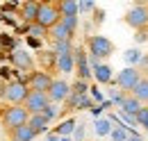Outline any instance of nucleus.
<instances>
[{"label": "nucleus", "instance_id": "1", "mask_svg": "<svg viewBox=\"0 0 148 141\" xmlns=\"http://www.w3.org/2000/svg\"><path fill=\"white\" fill-rule=\"evenodd\" d=\"M27 121H30V114L23 105H9L0 112V123L7 132H14L23 125H27Z\"/></svg>", "mask_w": 148, "mask_h": 141}, {"label": "nucleus", "instance_id": "2", "mask_svg": "<svg viewBox=\"0 0 148 141\" xmlns=\"http://www.w3.org/2000/svg\"><path fill=\"white\" fill-rule=\"evenodd\" d=\"M62 21V12H59V2H41L39 5V16L37 23L41 27H46L48 32Z\"/></svg>", "mask_w": 148, "mask_h": 141}, {"label": "nucleus", "instance_id": "3", "mask_svg": "<svg viewBox=\"0 0 148 141\" xmlns=\"http://www.w3.org/2000/svg\"><path fill=\"white\" fill-rule=\"evenodd\" d=\"M125 25H130L134 32H141V30H146L148 27V7L146 5H134V7H130L128 12H125Z\"/></svg>", "mask_w": 148, "mask_h": 141}, {"label": "nucleus", "instance_id": "4", "mask_svg": "<svg viewBox=\"0 0 148 141\" xmlns=\"http://www.w3.org/2000/svg\"><path fill=\"white\" fill-rule=\"evenodd\" d=\"M87 48H89V53H91L93 62H98V59H105V57H110V55L114 53V43H112L110 39L100 36V34L89 36V41H87Z\"/></svg>", "mask_w": 148, "mask_h": 141}, {"label": "nucleus", "instance_id": "5", "mask_svg": "<svg viewBox=\"0 0 148 141\" xmlns=\"http://www.w3.org/2000/svg\"><path fill=\"white\" fill-rule=\"evenodd\" d=\"M0 93H2V98L9 105H23L25 98H27V93H30V87L25 82H9V84H5V89Z\"/></svg>", "mask_w": 148, "mask_h": 141}, {"label": "nucleus", "instance_id": "6", "mask_svg": "<svg viewBox=\"0 0 148 141\" xmlns=\"http://www.w3.org/2000/svg\"><path fill=\"white\" fill-rule=\"evenodd\" d=\"M50 105H53V103H50L48 93H41V91H30L27 98H25V103H23V107L27 109L30 116H34V114H43Z\"/></svg>", "mask_w": 148, "mask_h": 141}, {"label": "nucleus", "instance_id": "7", "mask_svg": "<svg viewBox=\"0 0 148 141\" xmlns=\"http://www.w3.org/2000/svg\"><path fill=\"white\" fill-rule=\"evenodd\" d=\"M141 77H144V75H141V68H139V66H128V68H123L121 73H119L116 84L123 89V91L132 93V91H134V87L139 84V80H141Z\"/></svg>", "mask_w": 148, "mask_h": 141}, {"label": "nucleus", "instance_id": "8", "mask_svg": "<svg viewBox=\"0 0 148 141\" xmlns=\"http://www.w3.org/2000/svg\"><path fill=\"white\" fill-rule=\"evenodd\" d=\"M53 82H55V77L50 73H46V70H32L30 77H27L30 91H41V93H48L50 87H53Z\"/></svg>", "mask_w": 148, "mask_h": 141}, {"label": "nucleus", "instance_id": "9", "mask_svg": "<svg viewBox=\"0 0 148 141\" xmlns=\"http://www.w3.org/2000/svg\"><path fill=\"white\" fill-rule=\"evenodd\" d=\"M71 93H73V89H71V84H69L66 80H55L53 87H50V91H48V98H50V103H62V100H66Z\"/></svg>", "mask_w": 148, "mask_h": 141}, {"label": "nucleus", "instance_id": "10", "mask_svg": "<svg viewBox=\"0 0 148 141\" xmlns=\"http://www.w3.org/2000/svg\"><path fill=\"white\" fill-rule=\"evenodd\" d=\"M12 62H14V66L21 68V70H32V68H34L32 57L25 53V50H21V48H16V50L12 53Z\"/></svg>", "mask_w": 148, "mask_h": 141}, {"label": "nucleus", "instance_id": "11", "mask_svg": "<svg viewBox=\"0 0 148 141\" xmlns=\"http://www.w3.org/2000/svg\"><path fill=\"white\" fill-rule=\"evenodd\" d=\"M73 34H75V32H71V30H69L62 21H59L55 27L48 32V36L53 39V43H59V41H71V39H73Z\"/></svg>", "mask_w": 148, "mask_h": 141}, {"label": "nucleus", "instance_id": "12", "mask_svg": "<svg viewBox=\"0 0 148 141\" xmlns=\"http://www.w3.org/2000/svg\"><path fill=\"white\" fill-rule=\"evenodd\" d=\"M121 107H123V112L132 116V118H137V114H139V109H141V103L130 93V96H121Z\"/></svg>", "mask_w": 148, "mask_h": 141}, {"label": "nucleus", "instance_id": "13", "mask_svg": "<svg viewBox=\"0 0 148 141\" xmlns=\"http://www.w3.org/2000/svg\"><path fill=\"white\" fill-rule=\"evenodd\" d=\"M39 5H41V2H25V5L21 7V16H23V21H27V25L37 23V16H39Z\"/></svg>", "mask_w": 148, "mask_h": 141}, {"label": "nucleus", "instance_id": "14", "mask_svg": "<svg viewBox=\"0 0 148 141\" xmlns=\"http://www.w3.org/2000/svg\"><path fill=\"white\" fill-rule=\"evenodd\" d=\"M57 70L62 73H71L75 68V53H69V55H57V64H55Z\"/></svg>", "mask_w": 148, "mask_h": 141}, {"label": "nucleus", "instance_id": "15", "mask_svg": "<svg viewBox=\"0 0 148 141\" xmlns=\"http://www.w3.org/2000/svg\"><path fill=\"white\" fill-rule=\"evenodd\" d=\"M9 137H12V141H34L37 139V132H34L30 125H23L18 130L9 132Z\"/></svg>", "mask_w": 148, "mask_h": 141}, {"label": "nucleus", "instance_id": "16", "mask_svg": "<svg viewBox=\"0 0 148 141\" xmlns=\"http://www.w3.org/2000/svg\"><path fill=\"white\" fill-rule=\"evenodd\" d=\"M93 75H96V80L103 82V84L112 82V68L107 66V64H98V62H93Z\"/></svg>", "mask_w": 148, "mask_h": 141}, {"label": "nucleus", "instance_id": "17", "mask_svg": "<svg viewBox=\"0 0 148 141\" xmlns=\"http://www.w3.org/2000/svg\"><path fill=\"white\" fill-rule=\"evenodd\" d=\"M48 118L43 116V114H34V116H30V121H27V125L37 132V134H41V132H46V127H48Z\"/></svg>", "mask_w": 148, "mask_h": 141}, {"label": "nucleus", "instance_id": "18", "mask_svg": "<svg viewBox=\"0 0 148 141\" xmlns=\"http://www.w3.org/2000/svg\"><path fill=\"white\" fill-rule=\"evenodd\" d=\"M132 96L139 100V103H146L148 105V77L144 75L141 80H139V84L134 87V91H132Z\"/></svg>", "mask_w": 148, "mask_h": 141}, {"label": "nucleus", "instance_id": "19", "mask_svg": "<svg viewBox=\"0 0 148 141\" xmlns=\"http://www.w3.org/2000/svg\"><path fill=\"white\" fill-rule=\"evenodd\" d=\"M59 12H62V16H77L80 5L73 2V0H62L59 2Z\"/></svg>", "mask_w": 148, "mask_h": 141}, {"label": "nucleus", "instance_id": "20", "mask_svg": "<svg viewBox=\"0 0 148 141\" xmlns=\"http://www.w3.org/2000/svg\"><path fill=\"white\" fill-rule=\"evenodd\" d=\"M55 48V55H69V53H75L73 50V43L71 41H59V43H53Z\"/></svg>", "mask_w": 148, "mask_h": 141}, {"label": "nucleus", "instance_id": "21", "mask_svg": "<svg viewBox=\"0 0 148 141\" xmlns=\"http://www.w3.org/2000/svg\"><path fill=\"white\" fill-rule=\"evenodd\" d=\"M27 32L32 36H37V39H41V36H48V30L46 27H41L39 23H32V25H27Z\"/></svg>", "mask_w": 148, "mask_h": 141}, {"label": "nucleus", "instance_id": "22", "mask_svg": "<svg viewBox=\"0 0 148 141\" xmlns=\"http://www.w3.org/2000/svg\"><path fill=\"white\" fill-rule=\"evenodd\" d=\"M134 121H137V125H144V127H146L148 125V107H141V109H139V114H137Z\"/></svg>", "mask_w": 148, "mask_h": 141}, {"label": "nucleus", "instance_id": "23", "mask_svg": "<svg viewBox=\"0 0 148 141\" xmlns=\"http://www.w3.org/2000/svg\"><path fill=\"white\" fill-rule=\"evenodd\" d=\"M62 23H64L71 32H75V30H77V16H62Z\"/></svg>", "mask_w": 148, "mask_h": 141}, {"label": "nucleus", "instance_id": "24", "mask_svg": "<svg viewBox=\"0 0 148 141\" xmlns=\"http://www.w3.org/2000/svg\"><path fill=\"white\" fill-rule=\"evenodd\" d=\"M125 62H128V64H134V62L139 64V62H141V53H139V50H128V53H125Z\"/></svg>", "mask_w": 148, "mask_h": 141}, {"label": "nucleus", "instance_id": "25", "mask_svg": "<svg viewBox=\"0 0 148 141\" xmlns=\"http://www.w3.org/2000/svg\"><path fill=\"white\" fill-rule=\"evenodd\" d=\"M55 114H57L55 105H50V107H48V109H46V112H43V116H46L48 121H53V118H55Z\"/></svg>", "mask_w": 148, "mask_h": 141}, {"label": "nucleus", "instance_id": "26", "mask_svg": "<svg viewBox=\"0 0 148 141\" xmlns=\"http://www.w3.org/2000/svg\"><path fill=\"white\" fill-rule=\"evenodd\" d=\"M80 9L82 12H91V9H96V5L93 2H80Z\"/></svg>", "mask_w": 148, "mask_h": 141}, {"label": "nucleus", "instance_id": "27", "mask_svg": "<svg viewBox=\"0 0 148 141\" xmlns=\"http://www.w3.org/2000/svg\"><path fill=\"white\" fill-rule=\"evenodd\" d=\"M134 39H137V41H146V39H148V34H146V30H141V32H139V34H134Z\"/></svg>", "mask_w": 148, "mask_h": 141}, {"label": "nucleus", "instance_id": "28", "mask_svg": "<svg viewBox=\"0 0 148 141\" xmlns=\"http://www.w3.org/2000/svg\"><path fill=\"white\" fill-rule=\"evenodd\" d=\"M114 139L119 141V139H125V134H123V132H114Z\"/></svg>", "mask_w": 148, "mask_h": 141}, {"label": "nucleus", "instance_id": "29", "mask_svg": "<svg viewBox=\"0 0 148 141\" xmlns=\"http://www.w3.org/2000/svg\"><path fill=\"white\" fill-rule=\"evenodd\" d=\"M128 141H141V139H139V137H130Z\"/></svg>", "mask_w": 148, "mask_h": 141}, {"label": "nucleus", "instance_id": "30", "mask_svg": "<svg viewBox=\"0 0 148 141\" xmlns=\"http://www.w3.org/2000/svg\"><path fill=\"white\" fill-rule=\"evenodd\" d=\"M48 141H57V137H50V139H48Z\"/></svg>", "mask_w": 148, "mask_h": 141}, {"label": "nucleus", "instance_id": "31", "mask_svg": "<svg viewBox=\"0 0 148 141\" xmlns=\"http://www.w3.org/2000/svg\"><path fill=\"white\" fill-rule=\"evenodd\" d=\"M2 141H12V139H2Z\"/></svg>", "mask_w": 148, "mask_h": 141}, {"label": "nucleus", "instance_id": "32", "mask_svg": "<svg viewBox=\"0 0 148 141\" xmlns=\"http://www.w3.org/2000/svg\"><path fill=\"white\" fill-rule=\"evenodd\" d=\"M146 130H148V125H146Z\"/></svg>", "mask_w": 148, "mask_h": 141}]
</instances>
